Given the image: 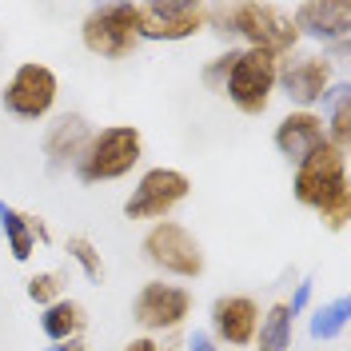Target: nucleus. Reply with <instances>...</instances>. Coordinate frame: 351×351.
<instances>
[{
    "label": "nucleus",
    "mask_w": 351,
    "mask_h": 351,
    "mask_svg": "<svg viewBox=\"0 0 351 351\" xmlns=\"http://www.w3.org/2000/svg\"><path fill=\"white\" fill-rule=\"evenodd\" d=\"M228 32L232 40H243V48H260L276 60H287L291 52H300V32L291 24V12L267 0L228 4Z\"/></svg>",
    "instance_id": "obj_1"
},
{
    "label": "nucleus",
    "mask_w": 351,
    "mask_h": 351,
    "mask_svg": "<svg viewBox=\"0 0 351 351\" xmlns=\"http://www.w3.org/2000/svg\"><path fill=\"white\" fill-rule=\"evenodd\" d=\"M144 160V136L132 124H112V128L92 132L88 148L76 160V180L80 184H108V180H124V176Z\"/></svg>",
    "instance_id": "obj_2"
},
{
    "label": "nucleus",
    "mask_w": 351,
    "mask_h": 351,
    "mask_svg": "<svg viewBox=\"0 0 351 351\" xmlns=\"http://www.w3.org/2000/svg\"><path fill=\"white\" fill-rule=\"evenodd\" d=\"M80 40L100 60H128L140 48V12H136V4L108 0V4L88 8L84 24H80Z\"/></svg>",
    "instance_id": "obj_3"
},
{
    "label": "nucleus",
    "mask_w": 351,
    "mask_h": 351,
    "mask_svg": "<svg viewBox=\"0 0 351 351\" xmlns=\"http://www.w3.org/2000/svg\"><path fill=\"white\" fill-rule=\"evenodd\" d=\"M276 72H280L276 56H267L260 48H236L228 80H223V96L243 116H263L271 108V96H276Z\"/></svg>",
    "instance_id": "obj_4"
},
{
    "label": "nucleus",
    "mask_w": 351,
    "mask_h": 351,
    "mask_svg": "<svg viewBox=\"0 0 351 351\" xmlns=\"http://www.w3.org/2000/svg\"><path fill=\"white\" fill-rule=\"evenodd\" d=\"M140 252L152 267H160L164 276H176V280H199L208 267L204 243L176 219H156L140 240Z\"/></svg>",
    "instance_id": "obj_5"
},
{
    "label": "nucleus",
    "mask_w": 351,
    "mask_h": 351,
    "mask_svg": "<svg viewBox=\"0 0 351 351\" xmlns=\"http://www.w3.org/2000/svg\"><path fill=\"white\" fill-rule=\"evenodd\" d=\"M335 84V60L328 52H291L276 72V92H284L295 112L324 108Z\"/></svg>",
    "instance_id": "obj_6"
},
{
    "label": "nucleus",
    "mask_w": 351,
    "mask_h": 351,
    "mask_svg": "<svg viewBox=\"0 0 351 351\" xmlns=\"http://www.w3.org/2000/svg\"><path fill=\"white\" fill-rule=\"evenodd\" d=\"M56 96H60L56 72H52L48 64H36V60L21 64L8 80H4V88H0V104H4V112L16 116V120H28V124L52 116Z\"/></svg>",
    "instance_id": "obj_7"
},
{
    "label": "nucleus",
    "mask_w": 351,
    "mask_h": 351,
    "mask_svg": "<svg viewBox=\"0 0 351 351\" xmlns=\"http://www.w3.org/2000/svg\"><path fill=\"white\" fill-rule=\"evenodd\" d=\"M339 188H348V152H339L335 144H319L311 156H304L300 164H295V176H291V192L295 199L311 208V212H319L324 204H328Z\"/></svg>",
    "instance_id": "obj_8"
},
{
    "label": "nucleus",
    "mask_w": 351,
    "mask_h": 351,
    "mask_svg": "<svg viewBox=\"0 0 351 351\" xmlns=\"http://www.w3.org/2000/svg\"><path fill=\"white\" fill-rule=\"evenodd\" d=\"M192 315V291L180 284H164V280H148L132 300V319L144 335H172L188 324Z\"/></svg>",
    "instance_id": "obj_9"
},
{
    "label": "nucleus",
    "mask_w": 351,
    "mask_h": 351,
    "mask_svg": "<svg viewBox=\"0 0 351 351\" xmlns=\"http://www.w3.org/2000/svg\"><path fill=\"white\" fill-rule=\"evenodd\" d=\"M192 192V180L180 172V168H148V172L136 180L132 196L124 199V216L128 219H168L188 199Z\"/></svg>",
    "instance_id": "obj_10"
},
{
    "label": "nucleus",
    "mask_w": 351,
    "mask_h": 351,
    "mask_svg": "<svg viewBox=\"0 0 351 351\" xmlns=\"http://www.w3.org/2000/svg\"><path fill=\"white\" fill-rule=\"evenodd\" d=\"M140 12V40H192L204 32V4L192 0H152V4H136Z\"/></svg>",
    "instance_id": "obj_11"
},
{
    "label": "nucleus",
    "mask_w": 351,
    "mask_h": 351,
    "mask_svg": "<svg viewBox=\"0 0 351 351\" xmlns=\"http://www.w3.org/2000/svg\"><path fill=\"white\" fill-rule=\"evenodd\" d=\"M291 24L295 32L307 36L315 44H348L351 36V4L348 0H307V4H295L291 12Z\"/></svg>",
    "instance_id": "obj_12"
},
{
    "label": "nucleus",
    "mask_w": 351,
    "mask_h": 351,
    "mask_svg": "<svg viewBox=\"0 0 351 351\" xmlns=\"http://www.w3.org/2000/svg\"><path fill=\"white\" fill-rule=\"evenodd\" d=\"M260 328V304L252 295H219L212 304V339L228 348H252Z\"/></svg>",
    "instance_id": "obj_13"
},
{
    "label": "nucleus",
    "mask_w": 351,
    "mask_h": 351,
    "mask_svg": "<svg viewBox=\"0 0 351 351\" xmlns=\"http://www.w3.org/2000/svg\"><path fill=\"white\" fill-rule=\"evenodd\" d=\"M92 140V128L80 112H60L52 116V124L44 132V156H48V168L52 172H64V168H76L80 152Z\"/></svg>",
    "instance_id": "obj_14"
},
{
    "label": "nucleus",
    "mask_w": 351,
    "mask_h": 351,
    "mask_svg": "<svg viewBox=\"0 0 351 351\" xmlns=\"http://www.w3.org/2000/svg\"><path fill=\"white\" fill-rule=\"evenodd\" d=\"M276 152L284 156L287 164H300L304 156H311L328 136H324V116L319 112H287L284 120L276 124Z\"/></svg>",
    "instance_id": "obj_15"
},
{
    "label": "nucleus",
    "mask_w": 351,
    "mask_h": 351,
    "mask_svg": "<svg viewBox=\"0 0 351 351\" xmlns=\"http://www.w3.org/2000/svg\"><path fill=\"white\" fill-rule=\"evenodd\" d=\"M40 328L52 343H72V339H80V331L88 328V311H84V304H76V300L64 295V300H56V304L44 307Z\"/></svg>",
    "instance_id": "obj_16"
},
{
    "label": "nucleus",
    "mask_w": 351,
    "mask_h": 351,
    "mask_svg": "<svg viewBox=\"0 0 351 351\" xmlns=\"http://www.w3.org/2000/svg\"><path fill=\"white\" fill-rule=\"evenodd\" d=\"M291 331H295V315L287 311V304H271L260 315L256 328V351H291Z\"/></svg>",
    "instance_id": "obj_17"
},
{
    "label": "nucleus",
    "mask_w": 351,
    "mask_h": 351,
    "mask_svg": "<svg viewBox=\"0 0 351 351\" xmlns=\"http://www.w3.org/2000/svg\"><path fill=\"white\" fill-rule=\"evenodd\" d=\"M348 319H351V300L348 295H335L328 304H319L311 315H307V335L315 343H328V339H339L348 331Z\"/></svg>",
    "instance_id": "obj_18"
},
{
    "label": "nucleus",
    "mask_w": 351,
    "mask_h": 351,
    "mask_svg": "<svg viewBox=\"0 0 351 351\" xmlns=\"http://www.w3.org/2000/svg\"><path fill=\"white\" fill-rule=\"evenodd\" d=\"M324 112H328V116H324V136H328V144H335L339 152H348V144H351V92H348L343 80L331 88Z\"/></svg>",
    "instance_id": "obj_19"
},
{
    "label": "nucleus",
    "mask_w": 351,
    "mask_h": 351,
    "mask_svg": "<svg viewBox=\"0 0 351 351\" xmlns=\"http://www.w3.org/2000/svg\"><path fill=\"white\" fill-rule=\"evenodd\" d=\"M0 232H4V240H8V252H12V260H32V252H36V240H32V216H24V212H8L4 223H0Z\"/></svg>",
    "instance_id": "obj_20"
},
{
    "label": "nucleus",
    "mask_w": 351,
    "mask_h": 351,
    "mask_svg": "<svg viewBox=\"0 0 351 351\" xmlns=\"http://www.w3.org/2000/svg\"><path fill=\"white\" fill-rule=\"evenodd\" d=\"M64 252H68V260L84 271L88 284H104V260H100V247L88 240V236H68Z\"/></svg>",
    "instance_id": "obj_21"
},
{
    "label": "nucleus",
    "mask_w": 351,
    "mask_h": 351,
    "mask_svg": "<svg viewBox=\"0 0 351 351\" xmlns=\"http://www.w3.org/2000/svg\"><path fill=\"white\" fill-rule=\"evenodd\" d=\"M68 295V276L64 271H36L32 280H28V300L32 304H56V300H64Z\"/></svg>",
    "instance_id": "obj_22"
},
{
    "label": "nucleus",
    "mask_w": 351,
    "mask_h": 351,
    "mask_svg": "<svg viewBox=\"0 0 351 351\" xmlns=\"http://www.w3.org/2000/svg\"><path fill=\"white\" fill-rule=\"evenodd\" d=\"M315 216H319V223H324L328 232H343V228H348V219H351V184H348V188H339V192H335V196L315 212Z\"/></svg>",
    "instance_id": "obj_23"
},
{
    "label": "nucleus",
    "mask_w": 351,
    "mask_h": 351,
    "mask_svg": "<svg viewBox=\"0 0 351 351\" xmlns=\"http://www.w3.org/2000/svg\"><path fill=\"white\" fill-rule=\"evenodd\" d=\"M232 52H236V48L219 52L216 60H208V68H204V84L212 88L216 96H223V80H228V68H232Z\"/></svg>",
    "instance_id": "obj_24"
},
{
    "label": "nucleus",
    "mask_w": 351,
    "mask_h": 351,
    "mask_svg": "<svg viewBox=\"0 0 351 351\" xmlns=\"http://www.w3.org/2000/svg\"><path fill=\"white\" fill-rule=\"evenodd\" d=\"M307 300H311V280L295 284V295H291V300H284V304H287V311H291V315H300V311L307 307Z\"/></svg>",
    "instance_id": "obj_25"
},
{
    "label": "nucleus",
    "mask_w": 351,
    "mask_h": 351,
    "mask_svg": "<svg viewBox=\"0 0 351 351\" xmlns=\"http://www.w3.org/2000/svg\"><path fill=\"white\" fill-rule=\"evenodd\" d=\"M188 351H219V348L208 331H192V335H188Z\"/></svg>",
    "instance_id": "obj_26"
},
{
    "label": "nucleus",
    "mask_w": 351,
    "mask_h": 351,
    "mask_svg": "<svg viewBox=\"0 0 351 351\" xmlns=\"http://www.w3.org/2000/svg\"><path fill=\"white\" fill-rule=\"evenodd\" d=\"M120 351H160V343H156L152 335H136V339H128Z\"/></svg>",
    "instance_id": "obj_27"
},
{
    "label": "nucleus",
    "mask_w": 351,
    "mask_h": 351,
    "mask_svg": "<svg viewBox=\"0 0 351 351\" xmlns=\"http://www.w3.org/2000/svg\"><path fill=\"white\" fill-rule=\"evenodd\" d=\"M32 240H40V243H52V232H48V223H44L40 216H32Z\"/></svg>",
    "instance_id": "obj_28"
},
{
    "label": "nucleus",
    "mask_w": 351,
    "mask_h": 351,
    "mask_svg": "<svg viewBox=\"0 0 351 351\" xmlns=\"http://www.w3.org/2000/svg\"><path fill=\"white\" fill-rule=\"evenodd\" d=\"M60 351H88V348L80 343V339H72V343H60Z\"/></svg>",
    "instance_id": "obj_29"
},
{
    "label": "nucleus",
    "mask_w": 351,
    "mask_h": 351,
    "mask_svg": "<svg viewBox=\"0 0 351 351\" xmlns=\"http://www.w3.org/2000/svg\"><path fill=\"white\" fill-rule=\"evenodd\" d=\"M8 212H12V204H4V199H0V223H4V216H8Z\"/></svg>",
    "instance_id": "obj_30"
},
{
    "label": "nucleus",
    "mask_w": 351,
    "mask_h": 351,
    "mask_svg": "<svg viewBox=\"0 0 351 351\" xmlns=\"http://www.w3.org/2000/svg\"><path fill=\"white\" fill-rule=\"evenodd\" d=\"M44 351H60V343H52V348H44Z\"/></svg>",
    "instance_id": "obj_31"
}]
</instances>
